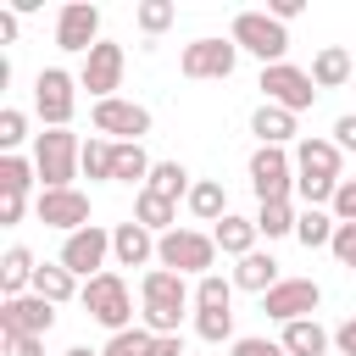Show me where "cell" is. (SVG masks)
Listing matches in <instances>:
<instances>
[{
  "label": "cell",
  "instance_id": "cell-1",
  "mask_svg": "<svg viewBox=\"0 0 356 356\" xmlns=\"http://www.w3.org/2000/svg\"><path fill=\"white\" fill-rule=\"evenodd\" d=\"M139 300H145V328H150V334H178V323H184V306H189L195 295H189L184 273L150 267V273L139 278Z\"/></svg>",
  "mask_w": 356,
  "mask_h": 356
},
{
  "label": "cell",
  "instance_id": "cell-2",
  "mask_svg": "<svg viewBox=\"0 0 356 356\" xmlns=\"http://www.w3.org/2000/svg\"><path fill=\"white\" fill-rule=\"evenodd\" d=\"M78 161H83L78 134H67V128H44V134L33 139V167H39V184H44V189H72Z\"/></svg>",
  "mask_w": 356,
  "mask_h": 356
},
{
  "label": "cell",
  "instance_id": "cell-3",
  "mask_svg": "<svg viewBox=\"0 0 356 356\" xmlns=\"http://www.w3.org/2000/svg\"><path fill=\"white\" fill-rule=\"evenodd\" d=\"M211 261H217V239L200 234V228H172V234H161V245H156V267L184 273V278H206Z\"/></svg>",
  "mask_w": 356,
  "mask_h": 356
},
{
  "label": "cell",
  "instance_id": "cell-4",
  "mask_svg": "<svg viewBox=\"0 0 356 356\" xmlns=\"http://www.w3.org/2000/svg\"><path fill=\"white\" fill-rule=\"evenodd\" d=\"M83 312L100 323V328H111V334H122V328H134V295H128V284H122V273H100V278H89L83 284Z\"/></svg>",
  "mask_w": 356,
  "mask_h": 356
},
{
  "label": "cell",
  "instance_id": "cell-5",
  "mask_svg": "<svg viewBox=\"0 0 356 356\" xmlns=\"http://www.w3.org/2000/svg\"><path fill=\"white\" fill-rule=\"evenodd\" d=\"M228 39H234L239 50H250L261 67H278V61H284V50H289V28H284L278 17H267V11H239Z\"/></svg>",
  "mask_w": 356,
  "mask_h": 356
},
{
  "label": "cell",
  "instance_id": "cell-6",
  "mask_svg": "<svg viewBox=\"0 0 356 356\" xmlns=\"http://www.w3.org/2000/svg\"><path fill=\"white\" fill-rule=\"evenodd\" d=\"M250 189H256V200L267 206V200H289L295 195V156L289 150H278V145H256L250 150Z\"/></svg>",
  "mask_w": 356,
  "mask_h": 356
},
{
  "label": "cell",
  "instance_id": "cell-7",
  "mask_svg": "<svg viewBox=\"0 0 356 356\" xmlns=\"http://www.w3.org/2000/svg\"><path fill=\"white\" fill-rule=\"evenodd\" d=\"M106 256H111V234H106L100 222H89V228H78V234H67V239H61V256H56V261H61L72 278H83V284H89V278H100V273H106Z\"/></svg>",
  "mask_w": 356,
  "mask_h": 356
},
{
  "label": "cell",
  "instance_id": "cell-8",
  "mask_svg": "<svg viewBox=\"0 0 356 356\" xmlns=\"http://www.w3.org/2000/svg\"><path fill=\"white\" fill-rule=\"evenodd\" d=\"M261 95H267V106H284V111H306L312 100H317V83H312V72L306 67H295V61H278V67H261Z\"/></svg>",
  "mask_w": 356,
  "mask_h": 356
},
{
  "label": "cell",
  "instance_id": "cell-9",
  "mask_svg": "<svg viewBox=\"0 0 356 356\" xmlns=\"http://www.w3.org/2000/svg\"><path fill=\"white\" fill-rule=\"evenodd\" d=\"M72 106H78V78L61 72V67H44L33 78V111L44 117V128H67L72 122Z\"/></svg>",
  "mask_w": 356,
  "mask_h": 356
},
{
  "label": "cell",
  "instance_id": "cell-10",
  "mask_svg": "<svg viewBox=\"0 0 356 356\" xmlns=\"http://www.w3.org/2000/svg\"><path fill=\"white\" fill-rule=\"evenodd\" d=\"M89 122H95V134H111L117 145H139L145 134H150V111L139 106V100H95V111H89Z\"/></svg>",
  "mask_w": 356,
  "mask_h": 356
},
{
  "label": "cell",
  "instance_id": "cell-11",
  "mask_svg": "<svg viewBox=\"0 0 356 356\" xmlns=\"http://www.w3.org/2000/svg\"><path fill=\"white\" fill-rule=\"evenodd\" d=\"M56 328V306L44 300V295H17V300H0V339H22V334H33V339H44Z\"/></svg>",
  "mask_w": 356,
  "mask_h": 356
},
{
  "label": "cell",
  "instance_id": "cell-12",
  "mask_svg": "<svg viewBox=\"0 0 356 356\" xmlns=\"http://www.w3.org/2000/svg\"><path fill=\"white\" fill-rule=\"evenodd\" d=\"M122 67H128V56H122V44H111V39H100L89 56H83V67H78V89H89L95 100H111V89L122 83Z\"/></svg>",
  "mask_w": 356,
  "mask_h": 356
},
{
  "label": "cell",
  "instance_id": "cell-13",
  "mask_svg": "<svg viewBox=\"0 0 356 356\" xmlns=\"http://www.w3.org/2000/svg\"><path fill=\"white\" fill-rule=\"evenodd\" d=\"M33 217H39L44 228L78 234V228H89V195H83V189H39Z\"/></svg>",
  "mask_w": 356,
  "mask_h": 356
},
{
  "label": "cell",
  "instance_id": "cell-14",
  "mask_svg": "<svg viewBox=\"0 0 356 356\" xmlns=\"http://www.w3.org/2000/svg\"><path fill=\"white\" fill-rule=\"evenodd\" d=\"M317 300H323V289H317L312 278H284V284H273V289L261 295V312H267L273 323H300V317L317 312Z\"/></svg>",
  "mask_w": 356,
  "mask_h": 356
},
{
  "label": "cell",
  "instance_id": "cell-15",
  "mask_svg": "<svg viewBox=\"0 0 356 356\" xmlns=\"http://www.w3.org/2000/svg\"><path fill=\"white\" fill-rule=\"evenodd\" d=\"M56 44L89 56V50L100 44V6H89V0H67L61 17H56Z\"/></svg>",
  "mask_w": 356,
  "mask_h": 356
},
{
  "label": "cell",
  "instance_id": "cell-16",
  "mask_svg": "<svg viewBox=\"0 0 356 356\" xmlns=\"http://www.w3.org/2000/svg\"><path fill=\"white\" fill-rule=\"evenodd\" d=\"M234 61H239V44L234 39H189L184 56H178L184 78H228Z\"/></svg>",
  "mask_w": 356,
  "mask_h": 356
},
{
  "label": "cell",
  "instance_id": "cell-17",
  "mask_svg": "<svg viewBox=\"0 0 356 356\" xmlns=\"http://www.w3.org/2000/svg\"><path fill=\"white\" fill-rule=\"evenodd\" d=\"M156 234L150 228H139V222H117L111 228V261L117 267H145L150 273V261H156Z\"/></svg>",
  "mask_w": 356,
  "mask_h": 356
},
{
  "label": "cell",
  "instance_id": "cell-18",
  "mask_svg": "<svg viewBox=\"0 0 356 356\" xmlns=\"http://www.w3.org/2000/svg\"><path fill=\"white\" fill-rule=\"evenodd\" d=\"M295 172H300V178H334V184H339V145L306 134V139L295 145Z\"/></svg>",
  "mask_w": 356,
  "mask_h": 356
},
{
  "label": "cell",
  "instance_id": "cell-19",
  "mask_svg": "<svg viewBox=\"0 0 356 356\" xmlns=\"http://www.w3.org/2000/svg\"><path fill=\"white\" fill-rule=\"evenodd\" d=\"M33 273H39L33 250H28V245H11V250L0 256V289H6V300L28 295V289H33Z\"/></svg>",
  "mask_w": 356,
  "mask_h": 356
},
{
  "label": "cell",
  "instance_id": "cell-20",
  "mask_svg": "<svg viewBox=\"0 0 356 356\" xmlns=\"http://www.w3.org/2000/svg\"><path fill=\"white\" fill-rule=\"evenodd\" d=\"M289 356H328L334 334L317 323V317H300V323H284V339H278Z\"/></svg>",
  "mask_w": 356,
  "mask_h": 356
},
{
  "label": "cell",
  "instance_id": "cell-21",
  "mask_svg": "<svg viewBox=\"0 0 356 356\" xmlns=\"http://www.w3.org/2000/svg\"><path fill=\"white\" fill-rule=\"evenodd\" d=\"M273 284H284V278H278V261H273L267 250H250V256H239V267H234V289L267 295Z\"/></svg>",
  "mask_w": 356,
  "mask_h": 356
},
{
  "label": "cell",
  "instance_id": "cell-22",
  "mask_svg": "<svg viewBox=\"0 0 356 356\" xmlns=\"http://www.w3.org/2000/svg\"><path fill=\"white\" fill-rule=\"evenodd\" d=\"M250 134H256L261 145H278V150H284V145L295 139V111H284V106H267V100H261V106H256V117H250Z\"/></svg>",
  "mask_w": 356,
  "mask_h": 356
},
{
  "label": "cell",
  "instance_id": "cell-23",
  "mask_svg": "<svg viewBox=\"0 0 356 356\" xmlns=\"http://www.w3.org/2000/svg\"><path fill=\"white\" fill-rule=\"evenodd\" d=\"M134 222H139V228H150V234L161 239V234H172V228H178V200H161V195L139 189V200H134Z\"/></svg>",
  "mask_w": 356,
  "mask_h": 356
},
{
  "label": "cell",
  "instance_id": "cell-24",
  "mask_svg": "<svg viewBox=\"0 0 356 356\" xmlns=\"http://www.w3.org/2000/svg\"><path fill=\"white\" fill-rule=\"evenodd\" d=\"M211 239H217V250H222V256H234V261H239V256H250V250H256V217H234V211H228V217L211 228Z\"/></svg>",
  "mask_w": 356,
  "mask_h": 356
},
{
  "label": "cell",
  "instance_id": "cell-25",
  "mask_svg": "<svg viewBox=\"0 0 356 356\" xmlns=\"http://www.w3.org/2000/svg\"><path fill=\"white\" fill-rule=\"evenodd\" d=\"M33 295H44L50 306H67V300L83 295V289H78V278H72L61 261H39V273H33Z\"/></svg>",
  "mask_w": 356,
  "mask_h": 356
},
{
  "label": "cell",
  "instance_id": "cell-26",
  "mask_svg": "<svg viewBox=\"0 0 356 356\" xmlns=\"http://www.w3.org/2000/svg\"><path fill=\"white\" fill-rule=\"evenodd\" d=\"M350 78V50L345 44H323L317 56H312V83L317 89H339Z\"/></svg>",
  "mask_w": 356,
  "mask_h": 356
},
{
  "label": "cell",
  "instance_id": "cell-27",
  "mask_svg": "<svg viewBox=\"0 0 356 356\" xmlns=\"http://www.w3.org/2000/svg\"><path fill=\"white\" fill-rule=\"evenodd\" d=\"M334 211H323V206H306L300 217H295V239L306 245V250H328L334 245Z\"/></svg>",
  "mask_w": 356,
  "mask_h": 356
},
{
  "label": "cell",
  "instance_id": "cell-28",
  "mask_svg": "<svg viewBox=\"0 0 356 356\" xmlns=\"http://www.w3.org/2000/svg\"><path fill=\"white\" fill-rule=\"evenodd\" d=\"M189 211H195L200 222L217 228V222L228 217V195H222V184H217V178H200V184L189 189Z\"/></svg>",
  "mask_w": 356,
  "mask_h": 356
},
{
  "label": "cell",
  "instance_id": "cell-29",
  "mask_svg": "<svg viewBox=\"0 0 356 356\" xmlns=\"http://www.w3.org/2000/svg\"><path fill=\"white\" fill-rule=\"evenodd\" d=\"M150 156H145V145H117V167H111V184H150Z\"/></svg>",
  "mask_w": 356,
  "mask_h": 356
},
{
  "label": "cell",
  "instance_id": "cell-30",
  "mask_svg": "<svg viewBox=\"0 0 356 356\" xmlns=\"http://www.w3.org/2000/svg\"><path fill=\"white\" fill-rule=\"evenodd\" d=\"M145 189H150V195H161V200H178V195L189 200V189H195V184H189L184 161H156V167H150V184H145Z\"/></svg>",
  "mask_w": 356,
  "mask_h": 356
},
{
  "label": "cell",
  "instance_id": "cell-31",
  "mask_svg": "<svg viewBox=\"0 0 356 356\" xmlns=\"http://www.w3.org/2000/svg\"><path fill=\"white\" fill-rule=\"evenodd\" d=\"M195 312H234V278L206 273V278L195 284Z\"/></svg>",
  "mask_w": 356,
  "mask_h": 356
},
{
  "label": "cell",
  "instance_id": "cell-32",
  "mask_svg": "<svg viewBox=\"0 0 356 356\" xmlns=\"http://www.w3.org/2000/svg\"><path fill=\"white\" fill-rule=\"evenodd\" d=\"M39 178V167L28 156H0V195H28Z\"/></svg>",
  "mask_w": 356,
  "mask_h": 356
},
{
  "label": "cell",
  "instance_id": "cell-33",
  "mask_svg": "<svg viewBox=\"0 0 356 356\" xmlns=\"http://www.w3.org/2000/svg\"><path fill=\"white\" fill-rule=\"evenodd\" d=\"M295 206L289 200H267L261 211H256V234H267V239H284V234H295Z\"/></svg>",
  "mask_w": 356,
  "mask_h": 356
},
{
  "label": "cell",
  "instance_id": "cell-34",
  "mask_svg": "<svg viewBox=\"0 0 356 356\" xmlns=\"http://www.w3.org/2000/svg\"><path fill=\"white\" fill-rule=\"evenodd\" d=\"M89 178H111L117 167V139H83V161H78Z\"/></svg>",
  "mask_w": 356,
  "mask_h": 356
},
{
  "label": "cell",
  "instance_id": "cell-35",
  "mask_svg": "<svg viewBox=\"0 0 356 356\" xmlns=\"http://www.w3.org/2000/svg\"><path fill=\"white\" fill-rule=\"evenodd\" d=\"M172 17H178V6H172V0H145V6L134 11V22H139V33H150V39H156L161 28H172Z\"/></svg>",
  "mask_w": 356,
  "mask_h": 356
},
{
  "label": "cell",
  "instance_id": "cell-36",
  "mask_svg": "<svg viewBox=\"0 0 356 356\" xmlns=\"http://www.w3.org/2000/svg\"><path fill=\"white\" fill-rule=\"evenodd\" d=\"M195 334L206 339V345H234V312H195Z\"/></svg>",
  "mask_w": 356,
  "mask_h": 356
},
{
  "label": "cell",
  "instance_id": "cell-37",
  "mask_svg": "<svg viewBox=\"0 0 356 356\" xmlns=\"http://www.w3.org/2000/svg\"><path fill=\"white\" fill-rule=\"evenodd\" d=\"M145 350H150V328H122V334L106 339L100 356H145Z\"/></svg>",
  "mask_w": 356,
  "mask_h": 356
},
{
  "label": "cell",
  "instance_id": "cell-38",
  "mask_svg": "<svg viewBox=\"0 0 356 356\" xmlns=\"http://www.w3.org/2000/svg\"><path fill=\"white\" fill-rule=\"evenodd\" d=\"M22 139H28V117H22L17 106H6V111H0V150H6V156H17V145H22Z\"/></svg>",
  "mask_w": 356,
  "mask_h": 356
},
{
  "label": "cell",
  "instance_id": "cell-39",
  "mask_svg": "<svg viewBox=\"0 0 356 356\" xmlns=\"http://www.w3.org/2000/svg\"><path fill=\"white\" fill-rule=\"evenodd\" d=\"M334 222H356V178H339V189H334Z\"/></svg>",
  "mask_w": 356,
  "mask_h": 356
},
{
  "label": "cell",
  "instance_id": "cell-40",
  "mask_svg": "<svg viewBox=\"0 0 356 356\" xmlns=\"http://www.w3.org/2000/svg\"><path fill=\"white\" fill-rule=\"evenodd\" d=\"M228 356H289L278 339H256V334H245V339H234L228 345Z\"/></svg>",
  "mask_w": 356,
  "mask_h": 356
},
{
  "label": "cell",
  "instance_id": "cell-41",
  "mask_svg": "<svg viewBox=\"0 0 356 356\" xmlns=\"http://www.w3.org/2000/svg\"><path fill=\"white\" fill-rule=\"evenodd\" d=\"M328 250H334V261H339V267H350V261H356V222H339Z\"/></svg>",
  "mask_w": 356,
  "mask_h": 356
},
{
  "label": "cell",
  "instance_id": "cell-42",
  "mask_svg": "<svg viewBox=\"0 0 356 356\" xmlns=\"http://www.w3.org/2000/svg\"><path fill=\"white\" fill-rule=\"evenodd\" d=\"M145 356H189V350H184V334H150Z\"/></svg>",
  "mask_w": 356,
  "mask_h": 356
},
{
  "label": "cell",
  "instance_id": "cell-43",
  "mask_svg": "<svg viewBox=\"0 0 356 356\" xmlns=\"http://www.w3.org/2000/svg\"><path fill=\"white\" fill-rule=\"evenodd\" d=\"M22 211H28V195H0V222H6V228L22 222Z\"/></svg>",
  "mask_w": 356,
  "mask_h": 356
},
{
  "label": "cell",
  "instance_id": "cell-44",
  "mask_svg": "<svg viewBox=\"0 0 356 356\" xmlns=\"http://www.w3.org/2000/svg\"><path fill=\"white\" fill-rule=\"evenodd\" d=\"M334 145H339V150H356V111H345V117L334 122Z\"/></svg>",
  "mask_w": 356,
  "mask_h": 356
},
{
  "label": "cell",
  "instance_id": "cell-45",
  "mask_svg": "<svg viewBox=\"0 0 356 356\" xmlns=\"http://www.w3.org/2000/svg\"><path fill=\"white\" fill-rule=\"evenodd\" d=\"M334 350H339V356H356V317H345V323L334 328Z\"/></svg>",
  "mask_w": 356,
  "mask_h": 356
},
{
  "label": "cell",
  "instance_id": "cell-46",
  "mask_svg": "<svg viewBox=\"0 0 356 356\" xmlns=\"http://www.w3.org/2000/svg\"><path fill=\"white\" fill-rule=\"evenodd\" d=\"M11 356H44V339H33V334H22V339H0Z\"/></svg>",
  "mask_w": 356,
  "mask_h": 356
},
{
  "label": "cell",
  "instance_id": "cell-47",
  "mask_svg": "<svg viewBox=\"0 0 356 356\" xmlns=\"http://www.w3.org/2000/svg\"><path fill=\"white\" fill-rule=\"evenodd\" d=\"M300 11H306L300 0H273V6H267V17H278V22H295Z\"/></svg>",
  "mask_w": 356,
  "mask_h": 356
},
{
  "label": "cell",
  "instance_id": "cell-48",
  "mask_svg": "<svg viewBox=\"0 0 356 356\" xmlns=\"http://www.w3.org/2000/svg\"><path fill=\"white\" fill-rule=\"evenodd\" d=\"M0 39H17V11H0Z\"/></svg>",
  "mask_w": 356,
  "mask_h": 356
},
{
  "label": "cell",
  "instance_id": "cell-49",
  "mask_svg": "<svg viewBox=\"0 0 356 356\" xmlns=\"http://www.w3.org/2000/svg\"><path fill=\"white\" fill-rule=\"evenodd\" d=\"M61 356H100V350H89V345H72V350H61Z\"/></svg>",
  "mask_w": 356,
  "mask_h": 356
}]
</instances>
